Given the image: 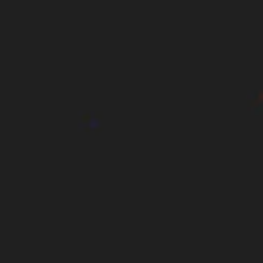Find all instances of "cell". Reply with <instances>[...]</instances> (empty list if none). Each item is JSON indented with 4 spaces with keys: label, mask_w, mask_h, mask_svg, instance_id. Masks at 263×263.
<instances>
[{
    "label": "cell",
    "mask_w": 263,
    "mask_h": 263,
    "mask_svg": "<svg viewBox=\"0 0 263 263\" xmlns=\"http://www.w3.org/2000/svg\"><path fill=\"white\" fill-rule=\"evenodd\" d=\"M255 103H263V90H259V95H255Z\"/></svg>",
    "instance_id": "obj_1"
}]
</instances>
